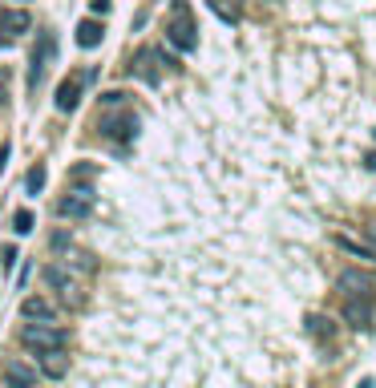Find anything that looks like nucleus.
I'll list each match as a JSON object with an SVG mask.
<instances>
[{
    "instance_id": "obj_17",
    "label": "nucleus",
    "mask_w": 376,
    "mask_h": 388,
    "mask_svg": "<svg viewBox=\"0 0 376 388\" xmlns=\"http://www.w3.org/2000/svg\"><path fill=\"white\" fill-rule=\"evenodd\" d=\"M101 37H105V24L94 21V17L77 24V45H81V49H97V45H101Z\"/></svg>"
},
{
    "instance_id": "obj_11",
    "label": "nucleus",
    "mask_w": 376,
    "mask_h": 388,
    "mask_svg": "<svg viewBox=\"0 0 376 388\" xmlns=\"http://www.w3.org/2000/svg\"><path fill=\"white\" fill-rule=\"evenodd\" d=\"M53 53H57V41L53 37H41V49H33V69H28V85L37 90V81L45 77V69H49V61H53Z\"/></svg>"
},
{
    "instance_id": "obj_19",
    "label": "nucleus",
    "mask_w": 376,
    "mask_h": 388,
    "mask_svg": "<svg viewBox=\"0 0 376 388\" xmlns=\"http://www.w3.org/2000/svg\"><path fill=\"white\" fill-rule=\"evenodd\" d=\"M45 166H33V170H28V178H24V186H28V194H37V190H41V186H45Z\"/></svg>"
},
{
    "instance_id": "obj_6",
    "label": "nucleus",
    "mask_w": 376,
    "mask_h": 388,
    "mask_svg": "<svg viewBox=\"0 0 376 388\" xmlns=\"http://www.w3.org/2000/svg\"><path fill=\"white\" fill-rule=\"evenodd\" d=\"M336 287H340V296L376 299V279L368 271H360V267H344V271H340V279H336Z\"/></svg>"
},
{
    "instance_id": "obj_5",
    "label": "nucleus",
    "mask_w": 376,
    "mask_h": 388,
    "mask_svg": "<svg viewBox=\"0 0 376 388\" xmlns=\"http://www.w3.org/2000/svg\"><path fill=\"white\" fill-rule=\"evenodd\" d=\"M340 316H344V323H352L356 332H368L373 320H376V299L344 296V299H340Z\"/></svg>"
},
{
    "instance_id": "obj_13",
    "label": "nucleus",
    "mask_w": 376,
    "mask_h": 388,
    "mask_svg": "<svg viewBox=\"0 0 376 388\" xmlns=\"http://www.w3.org/2000/svg\"><path fill=\"white\" fill-rule=\"evenodd\" d=\"M0 28H4L8 37H24V33L33 28V17H28L24 8H4V12H0Z\"/></svg>"
},
{
    "instance_id": "obj_25",
    "label": "nucleus",
    "mask_w": 376,
    "mask_h": 388,
    "mask_svg": "<svg viewBox=\"0 0 376 388\" xmlns=\"http://www.w3.org/2000/svg\"><path fill=\"white\" fill-rule=\"evenodd\" d=\"M356 388H376V380H373V376H364V380H360Z\"/></svg>"
},
{
    "instance_id": "obj_21",
    "label": "nucleus",
    "mask_w": 376,
    "mask_h": 388,
    "mask_svg": "<svg viewBox=\"0 0 376 388\" xmlns=\"http://www.w3.org/2000/svg\"><path fill=\"white\" fill-rule=\"evenodd\" d=\"M101 106H110V110H114V106H126V93H105V97H101Z\"/></svg>"
},
{
    "instance_id": "obj_20",
    "label": "nucleus",
    "mask_w": 376,
    "mask_h": 388,
    "mask_svg": "<svg viewBox=\"0 0 376 388\" xmlns=\"http://www.w3.org/2000/svg\"><path fill=\"white\" fill-rule=\"evenodd\" d=\"M12 230H17V235H28V230H33V210H17V214H12Z\"/></svg>"
},
{
    "instance_id": "obj_2",
    "label": "nucleus",
    "mask_w": 376,
    "mask_h": 388,
    "mask_svg": "<svg viewBox=\"0 0 376 388\" xmlns=\"http://www.w3.org/2000/svg\"><path fill=\"white\" fill-rule=\"evenodd\" d=\"M166 41L178 49V53H194V49H198V28H194V17H190V8L182 4V0H178V4H174V12H170Z\"/></svg>"
},
{
    "instance_id": "obj_12",
    "label": "nucleus",
    "mask_w": 376,
    "mask_h": 388,
    "mask_svg": "<svg viewBox=\"0 0 376 388\" xmlns=\"http://www.w3.org/2000/svg\"><path fill=\"white\" fill-rule=\"evenodd\" d=\"M336 247L356 255V259H376V247L373 243H364V239H356L352 230H336Z\"/></svg>"
},
{
    "instance_id": "obj_8",
    "label": "nucleus",
    "mask_w": 376,
    "mask_h": 388,
    "mask_svg": "<svg viewBox=\"0 0 376 388\" xmlns=\"http://www.w3.org/2000/svg\"><path fill=\"white\" fill-rule=\"evenodd\" d=\"M37 368H41V376H49V380H61V376L69 372V356H65V348L37 352Z\"/></svg>"
},
{
    "instance_id": "obj_23",
    "label": "nucleus",
    "mask_w": 376,
    "mask_h": 388,
    "mask_svg": "<svg viewBox=\"0 0 376 388\" xmlns=\"http://www.w3.org/2000/svg\"><path fill=\"white\" fill-rule=\"evenodd\" d=\"M0 263H4V271L17 263V247H4V255H0Z\"/></svg>"
},
{
    "instance_id": "obj_1",
    "label": "nucleus",
    "mask_w": 376,
    "mask_h": 388,
    "mask_svg": "<svg viewBox=\"0 0 376 388\" xmlns=\"http://www.w3.org/2000/svg\"><path fill=\"white\" fill-rule=\"evenodd\" d=\"M45 283L57 292V299L65 303V307H81L85 303V287H81V275L69 271L65 263H49L45 267Z\"/></svg>"
},
{
    "instance_id": "obj_10",
    "label": "nucleus",
    "mask_w": 376,
    "mask_h": 388,
    "mask_svg": "<svg viewBox=\"0 0 376 388\" xmlns=\"http://www.w3.org/2000/svg\"><path fill=\"white\" fill-rule=\"evenodd\" d=\"M4 380H8V388H33L37 385V368L24 364L21 356H12V360H4Z\"/></svg>"
},
{
    "instance_id": "obj_27",
    "label": "nucleus",
    "mask_w": 376,
    "mask_h": 388,
    "mask_svg": "<svg viewBox=\"0 0 376 388\" xmlns=\"http://www.w3.org/2000/svg\"><path fill=\"white\" fill-rule=\"evenodd\" d=\"M373 137H376V130H373Z\"/></svg>"
},
{
    "instance_id": "obj_24",
    "label": "nucleus",
    "mask_w": 376,
    "mask_h": 388,
    "mask_svg": "<svg viewBox=\"0 0 376 388\" xmlns=\"http://www.w3.org/2000/svg\"><path fill=\"white\" fill-rule=\"evenodd\" d=\"M94 12H101V17H105V12H110V0H94Z\"/></svg>"
},
{
    "instance_id": "obj_4",
    "label": "nucleus",
    "mask_w": 376,
    "mask_h": 388,
    "mask_svg": "<svg viewBox=\"0 0 376 388\" xmlns=\"http://www.w3.org/2000/svg\"><path fill=\"white\" fill-rule=\"evenodd\" d=\"M162 65L178 69V61H174V57H166L162 49H138L130 69H134V77H142L146 85H158V81H162Z\"/></svg>"
},
{
    "instance_id": "obj_9",
    "label": "nucleus",
    "mask_w": 376,
    "mask_h": 388,
    "mask_svg": "<svg viewBox=\"0 0 376 388\" xmlns=\"http://www.w3.org/2000/svg\"><path fill=\"white\" fill-rule=\"evenodd\" d=\"M85 81H89V73H77L73 81H61V85H57V110H61V114L77 110V101H81V90H85Z\"/></svg>"
},
{
    "instance_id": "obj_16",
    "label": "nucleus",
    "mask_w": 376,
    "mask_h": 388,
    "mask_svg": "<svg viewBox=\"0 0 376 388\" xmlns=\"http://www.w3.org/2000/svg\"><path fill=\"white\" fill-rule=\"evenodd\" d=\"M21 316L24 320H57V312H53V303L45 296H28L21 303Z\"/></svg>"
},
{
    "instance_id": "obj_15",
    "label": "nucleus",
    "mask_w": 376,
    "mask_h": 388,
    "mask_svg": "<svg viewBox=\"0 0 376 388\" xmlns=\"http://www.w3.org/2000/svg\"><path fill=\"white\" fill-rule=\"evenodd\" d=\"M304 328H307V336H311V340H320V344L336 340V323H332L328 316H320V312H316V316H307Z\"/></svg>"
},
{
    "instance_id": "obj_22",
    "label": "nucleus",
    "mask_w": 376,
    "mask_h": 388,
    "mask_svg": "<svg viewBox=\"0 0 376 388\" xmlns=\"http://www.w3.org/2000/svg\"><path fill=\"white\" fill-rule=\"evenodd\" d=\"M73 178H77V183H89V178H94V166H85V162H81V166L73 170Z\"/></svg>"
},
{
    "instance_id": "obj_26",
    "label": "nucleus",
    "mask_w": 376,
    "mask_h": 388,
    "mask_svg": "<svg viewBox=\"0 0 376 388\" xmlns=\"http://www.w3.org/2000/svg\"><path fill=\"white\" fill-rule=\"evenodd\" d=\"M364 166H368V170H376V154H368V162H364Z\"/></svg>"
},
{
    "instance_id": "obj_18",
    "label": "nucleus",
    "mask_w": 376,
    "mask_h": 388,
    "mask_svg": "<svg viewBox=\"0 0 376 388\" xmlns=\"http://www.w3.org/2000/svg\"><path fill=\"white\" fill-rule=\"evenodd\" d=\"M207 4H211V12L219 17V21H227V24L239 21V8L231 4V0H207Z\"/></svg>"
},
{
    "instance_id": "obj_3",
    "label": "nucleus",
    "mask_w": 376,
    "mask_h": 388,
    "mask_svg": "<svg viewBox=\"0 0 376 388\" xmlns=\"http://www.w3.org/2000/svg\"><path fill=\"white\" fill-rule=\"evenodd\" d=\"M21 344L33 352H49V348H65V328L57 320H37L21 328Z\"/></svg>"
},
{
    "instance_id": "obj_14",
    "label": "nucleus",
    "mask_w": 376,
    "mask_h": 388,
    "mask_svg": "<svg viewBox=\"0 0 376 388\" xmlns=\"http://www.w3.org/2000/svg\"><path fill=\"white\" fill-rule=\"evenodd\" d=\"M101 134H105V137H134V134H138V117H134V114L101 117Z\"/></svg>"
},
{
    "instance_id": "obj_7",
    "label": "nucleus",
    "mask_w": 376,
    "mask_h": 388,
    "mask_svg": "<svg viewBox=\"0 0 376 388\" xmlns=\"http://www.w3.org/2000/svg\"><path fill=\"white\" fill-rule=\"evenodd\" d=\"M89 210H94V186H89V183L73 186L69 199L57 203V214H61V219H85Z\"/></svg>"
}]
</instances>
